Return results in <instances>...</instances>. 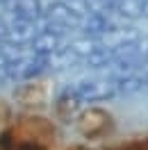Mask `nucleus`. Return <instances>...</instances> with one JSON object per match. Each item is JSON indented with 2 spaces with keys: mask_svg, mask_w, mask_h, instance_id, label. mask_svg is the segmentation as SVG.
<instances>
[{
  "mask_svg": "<svg viewBox=\"0 0 148 150\" xmlns=\"http://www.w3.org/2000/svg\"><path fill=\"white\" fill-rule=\"evenodd\" d=\"M55 125L43 116H23L0 134V150H53Z\"/></svg>",
  "mask_w": 148,
  "mask_h": 150,
  "instance_id": "obj_1",
  "label": "nucleus"
},
{
  "mask_svg": "<svg viewBox=\"0 0 148 150\" xmlns=\"http://www.w3.org/2000/svg\"><path fill=\"white\" fill-rule=\"evenodd\" d=\"M110 150H148V137L146 139H134L128 141V143H121V146H114Z\"/></svg>",
  "mask_w": 148,
  "mask_h": 150,
  "instance_id": "obj_2",
  "label": "nucleus"
}]
</instances>
